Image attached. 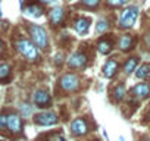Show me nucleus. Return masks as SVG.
Returning <instances> with one entry per match:
<instances>
[{
    "label": "nucleus",
    "instance_id": "2eb2a0df",
    "mask_svg": "<svg viewBox=\"0 0 150 141\" xmlns=\"http://www.w3.org/2000/svg\"><path fill=\"white\" fill-rule=\"evenodd\" d=\"M96 49H97V51L100 53V54H109L112 50H113V43H112V40L110 38H102L99 43H97V46H96Z\"/></svg>",
    "mask_w": 150,
    "mask_h": 141
},
{
    "label": "nucleus",
    "instance_id": "f3484780",
    "mask_svg": "<svg viewBox=\"0 0 150 141\" xmlns=\"http://www.w3.org/2000/svg\"><path fill=\"white\" fill-rule=\"evenodd\" d=\"M137 66H138V57H135V56L128 57L125 60V63H124V68H122L124 69V74L125 75H131L132 72H135Z\"/></svg>",
    "mask_w": 150,
    "mask_h": 141
},
{
    "label": "nucleus",
    "instance_id": "412c9836",
    "mask_svg": "<svg viewBox=\"0 0 150 141\" xmlns=\"http://www.w3.org/2000/svg\"><path fill=\"white\" fill-rule=\"evenodd\" d=\"M11 65L9 63H0V81H8L11 77Z\"/></svg>",
    "mask_w": 150,
    "mask_h": 141
},
{
    "label": "nucleus",
    "instance_id": "f8f14e48",
    "mask_svg": "<svg viewBox=\"0 0 150 141\" xmlns=\"http://www.w3.org/2000/svg\"><path fill=\"white\" fill-rule=\"evenodd\" d=\"M49 21H50V24L53 27L62 25L63 21H65V11H63V8L56 6V8L50 9V12H49Z\"/></svg>",
    "mask_w": 150,
    "mask_h": 141
},
{
    "label": "nucleus",
    "instance_id": "c85d7f7f",
    "mask_svg": "<svg viewBox=\"0 0 150 141\" xmlns=\"http://www.w3.org/2000/svg\"><path fill=\"white\" fill-rule=\"evenodd\" d=\"M2 50H3V43H2V38H0V53H2Z\"/></svg>",
    "mask_w": 150,
    "mask_h": 141
},
{
    "label": "nucleus",
    "instance_id": "7ed1b4c3",
    "mask_svg": "<svg viewBox=\"0 0 150 141\" xmlns=\"http://www.w3.org/2000/svg\"><path fill=\"white\" fill-rule=\"evenodd\" d=\"M138 13H140V9L137 6H127L121 12L118 27L121 30H129L131 27H134V24H135V21L138 18Z\"/></svg>",
    "mask_w": 150,
    "mask_h": 141
},
{
    "label": "nucleus",
    "instance_id": "0eeeda50",
    "mask_svg": "<svg viewBox=\"0 0 150 141\" xmlns=\"http://www.w3.org/2000/svg\"><path fill=\"white\" fill-rule=\"evenodd\" d=\"M6 128L12 132V134H19L22 132L24 123H22V118L18 113H9L6 115Z\"/></svg>",
    "mask_w": 150,
    "mask_h": 141
},
{
    "label": "nucleus",
    "instance_id": "b1692460",
    "mask_svg": "<svg viewBox=\"0 0 150 141\" xmlns=\"http://www.w3.org/2000/svg\"><path fill=\"white\" fill-rule=\"evenodd\" d=\"M31 113H33V106H30L28 103H24V104H21V115H22L24 118L30 116Z\"/></svg>",
    "mask_w": 150,
    "mask_h": 141
},
{
    "label": "nucleus",
    "instance_id": "39448f33",
    "mask_svg": "<svg viewBox=\"0 0 150 141\" xmlns=\"http://www.w3.org/2000/svg\"><path fill=\"white\" fill-rule=\"evenodd\" d=\"M66 63H68V66H69L71 69H83V68L88 63V54H87L86 51H81V50L74 51V53L68 57Z\"/></svg>",
    "mask_w": 150,
    "mask_h": 141
},
{
    "label": "nucleus",
    "instance_id": "aec40b11",
    "mask_svg": "<svg viewBox=\"0 0 150 141\" xmlns=\"http://www.w3.org/2000/svg\"><path fill=\"white\" fill-rule=\"evenodd\" d=\"M109 28H110V21H109V19H106V18L99 19V21H97V24H96V31H97L99 34H105Z\"/></svg>",
    "mask_w": 150,
    "mask_h": 141
},
{
    "label": "nucleus",
    "instance_id": "20e7f679",
    "mask_svg": "<svg viewBox=\"0 0 150 141\" xmlns=\"http://www.w3.org/2000/svg\"><path fill=\"white\" fill-rule=\"evenodd\" d=\"M59 85H60V88H62L63 91L72 93V91H75V90H78V87H80V78H78L77 74L68 72V74H65V75L60 77Z\"/></svg>",
    "mask_w": 150,
    "mask_h": 141
},
{
    "label": "nucleus",
    "instance_id": "5701e85b",
    "mask_svg": "<svg viewBox=\"0 0 150 141\" xmlns=\"http://www.w3.org/2000/svg\"><path fill=\"white\" fill-rule=\"evenodd\" d=\"M102 0H81V6L88 8V9H94L100 5Z\"/></svg>",
    "mask_w": 150,
    "mask_h": 141
},
{
    "label": "nucleus",
    "instance_id": "4468645a",
    "mask_svg": "<svg viewBox=\"0 0 150 141\" xmlns=\"http://www.w3.org/2000/svg\"><path fill=\"white\" fill-rule=\"evenodd\" d=\"M90 24H91V21H90L88 18L81 16V18H78V19H75V21H74V30L77 31V34L84 35V34H87V32H88Z\"/></svg>",
    "mask_w": 150,
    "mask_h": 141
},
{
    "label": "nucleus",
    "instance_id": "1a4fd4ad",
    "mask_svg": "<svg viewBox=\"0 0 150 141\" xmlns=\"http://www.w3.org/2000/svg\"><path fill=\"white\" fill-rule=\"evenodd\" d=\"M52 102V97L49 94V91L46 90H35L33 94V103L37 107H47Z\"/></svg>",
    "mask_w": 150,
    "mask_h": 141
},
{
    "label": "nucleus",
    "instance_id": "dca6fc26",
    "mask_svg": "<svg viewBox=\"0 0 150 141\" xmlns=\"http://www.w3.org/2000/svg\"><path fill=\"white\" fill-rule=\"evenodd\" d=\"M24 13L28 15V16H31V18H40V16H43L44 11H43V8L38 3H31V5H28L24 9Z\"/></svg>",
    "mask_w": 150,
    "mask_h": 141
},
{
    "label": "nucleus",
    "instance_id": "7c9ffc66",
    "mask_svg": "<svg viewBox=\"0 0 150 141\" xmlns=\"http://www.w3.org/2000/svg\"><path fill=\"white\" fill-rule=\"evenodd\" d=\"M0 141H3V140H0Z\"/></svg>",
    "mask_w": 150,
    "mask_h": 141
},
{
    "label": "nucleus",
    "instance_id": "6ab92c4d",
    "mask_svg": "<svg viewBox=\"0 0 150 141\" xmlns=\"http://www.w3.org/2000/svg\"><path fill=\"white\" fill-rule=\"evenodd\" d=\"M112 94H113V100H115V102H121V100L125 97V94H127L125 85H124V84H118V85L113 88Z\"/></svg>",
    "mask_w": 150,
    "mask_h": 141
},
{
    "label": "nucleus",
    "instance_id": "9d476101",
    "mask_svg": "<svg viewBox=\"0 0 150 141\" xmlns=\"http://www.w3.org/2000/svg\"><path fill=\"white\" fill-rule=\"evenodd\" d=\"M71 132H72L74 135H77V137L87 134V132H88V123H87V121L83 119V118L74 119V121L71 122Z\"/></svg>",
    "mask_w": 150,
    "mask_h": 141
},
{
    "label": "nucleus",
    "instance_id": "a211bd4d",
    "mask_svg": "<svg viewBox=\"0 0 150 141\" xmlns=\"http://www.w3.org/2000/svg\"><path fill=\"white\" fill-rule=\"evenodd\" d=\"M150 75V63H143L140 66H137L135 69V77L138 80H144Z\"/></svg>",
    "mask_w": 150,
    "mask_h": 141
},
{
    "label": "nucleus",
    "instance_id": "423d86ee",
    "mask_svg": "<svg viewBox=\"0 0 150 141\" xmlns=\"http://www.w3.org/2000/svg\"><path fill=\"white\" fill-rule=\"evenodd\" d=\"M57 122H59V118L53 112H41L34 116V123L41 125V126H52V125H56Z\"/></svg>",
    "mask_w": 150,
    "mask_h": 141
},
{
    "label": "nucleus",
    "instance_id": "a878e982",
    "mask_svg": "<svg viewBox=\"0 0 150 141\" xmlns=\"http://www.w3.org/2000/svg\"><path fill=\"white\" fill-rule=\"evenodd\" d=\"M6 128V115H0V129Z\"/></svg>",
    "mask_w": 150,
    "mask_h": 141
},
{
    "label": "nucleus",
    "instance_id": "cd10ccee",
    "mask_svg": "<svg viewBox=\"0 0 150 141\" xmlns=\"http://www.w3.org/2000/svg\"><path fill=\"white\" fill-rule=\"evenodd\" d=\"M40 2H43V3H46V5H50V3H54L56 0H40Z\"/></svg>",
    "mask_w": 150,
    "mask_h": 141
},
{
    "label": "nucleus",
    "instance_id": "ddd939ff",
    "mask_svg": "<svg viewBox=\"0 0 150 141\" xmlns=\"http://www.w3.org/2000/svg\"><path fill=\"white\" fill-rule=\"evenodd\" d=\"M135 46V37L132 34H124L118 40V49L121 51H129Z\"/></svg>",
    "mask_w": 150,
    "mask_h": 141
},
{
    "label": "nucleus",
    "instance_id": "4be33fe9",
    "mask_svg": "<svg viewBox=\"0 0 150 141\" xmlns=\"http://www.w3.org/2000/svg\"><path fill=\"white\" fill-rule=\"evenodd\" d=\"M128 3H129V0H106V5L109 8H113V9L115 8H122Z\"/></svg>",
    "mask_w": 150,
    "mask_h": 141
},
{
    "label": "nucleus",
    "instance_id": "6e6552de",
    "mask_svg": "<svg viewBox=\"0 0 150 141\" xmlns=\"http://www.w3.org/2000/svg\"><path fill=\"white\" fill-rule=\"evenodd\" d=\"M131 97L135 100H144L147 97H150V84L147 82H138L137 85H134L131 88Z\"/></svg>",
    "mask_w": 150,
    "mask_h": 141
},
{
    "label": "nucleus",
    "instance_id": "c756f323",
    "mask_svg": "<svg viewBox=\"0 0 150 141\" xmlns=\"http://www.w3.org/2000/svg\"><path fill=\"white\" fill-rule=\"evenodd\" d=\"M144 141H150V138H147V140H144Z\"/></svg>",
    "mask_w": 150,
    "mask_h": 141
},
{
    "label": "nucleus",
    "instance_id": "bb28decb",
    "mask_svg": "<svg viewBox=\"0 0 150 141\" xmlns=\"http://www.w3.org/2000/svg\"><path fill=\"white\" fill-rule=\"evenodd\" d=\"M144 43H146V46L147 47H150V30L146 32V35H144Z\"/></svg>",
    "mask_w": 150,
    "mask_h": 141
},
{
    "label": "nucleus",
    "instance_id": "393cba45",
    "mask_svg": "<svg viewBox=\"0 0 150 141\" xmlns=\"http://www.w3.org/2000/svg\"><path fill=\"white\" fill-rule=\"evenodd\" d=\"M47 141H65V138H63L62 134H52V135L47 138Z\"/></svg>",
    "mask_w": 150,
    "mask_h": 141
},
{
    "label": "nucleus",
    "instance_id": "9b49d317",
    "mask_svg": "<svg viewBox=\"0 0 150 141\" xmlns=\"http://www.w3.org/2000/svg\"><path fill=\"white\" fill-rule=\"evenodd\" d=\"M118 69H119V62L116 60V57H110L103 65V75L106 78H113L118 74Z\"/></svg>",
    "mask_w": 150,
    "mask_h": 141
},
{
    "label": "nucleus",
    "instance_id": "f03ea898",
    "mask_svg": "<svg viewBox=\"0 0 150 141\" xmlns=\"http://www.w3.org/2000/svg\"><path fill=\"white\" fill-rule=\"evenodd\" d=\"M28 34L31 37V41L40 50H47L49 49V34H47L44 27L37 25V24H30L28 25Z\"/></svg>",
    "mask_w": 150,
    "mask_h": 141
},
{
    "label": "nucleus",
    "instance_id": "f257e3e1",
    "mask_svg": "<svg viewBox=\"0 0 150 141\" xmlns=\"http://www.w3.org/2000/svg\"><path fill=\"white\" fill-rule=\"evenodd\" d=\"M15 50L28 62H38L40 60V49L27 37H19L13 43Z\"/></svg>",
    "mask_w": 150,
    "mask_h": 141
}]
</instances>
